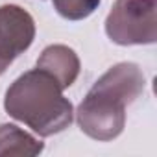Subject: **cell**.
Wrapping results in <instances>:
<instances>
[{
	"label": "cell",
	"instance_id": "4",
	"mask_svg": "<svg viewBox=\"0 0 157 157\" xmlns=\"http://www.w3.org/2000/svg\"><path fill=\"white\" fill-rule=\"evenodd\" d=\"M33 37L35 24L28 11L13 4L0 8V74L30 48Z\"/></svg>",
	"mask_w": 157,
	"mask_h": 157
},
{
	"label": "cell",
	"instance_id": "5",
	"mask_svg": "<svg viewBox=\"0 0 157 157\" xmlns=\"http://www.w3.org/2000/svg\"><path fill=\"white\" fill-rule=\"evenodd\" d=\"M37 67L52 74L63 87V91L70 87L80 74V59L76 52L63 44H52L44 48L41 57L37 59Z\"/></svg>",
	"mask_w": 157,
	"mask_h": 157
},
{
	"label": "cell",
	"instance_id": "7",
	"mask_svg": "<svg viewBox=\"0 0 157 157\" xmlns=\"http://www.w3.org/2000/svg\"><path fill=\"white\" fill-rule=\"evenodd\" d=\"M100 4V0H54L57 13L68 21H80L89 17Z\"/></svg>",
	"mask_w": 157,
	"mask_h": 157
},
{
	"label": "cell",
	"instance_id": "3",
	"mask_svg": "<svg viewBox=\"0 0 157 157\" xmlns=\"http://www.w3.org/2000/svg\"><path fill=\"white\" fill-rule=\"evenodd\" d=\"M105 32L118 44L155 41V0H117L105 21Z\"/></svg>",
	"mask_w": 157,
	"mask_h": 157
},
{
	"label": "cell",
	"instance_id": "6",
	"mask_svg": "<svg viewBox=\"0 0 157 157\" xmlns=\"http://www.w3.org/2000/svg\"><path fill=\"white\" fill-rule=\"evenodd\" d=\"M41 150L43 144L17 126H0V155H35Z\"/></svg>",
	"mask_w": 157,
	"mask_h": 157
},
{
	"label": "cell",
	"instance_id": "2",
	"mask_svg": "<svg viewBox=\"0 0 157 157\" xmlns=\"http://www.w3.org/2000/svg\"><path fill=\"white\" fill-rule=\"evenodd\" d=\"M6 111L41 137L63 131L72 122V104L52 74L33 68L13 82L6 93Z\"/></svg>",
	"mask_w": 157,
	"mask_h": 157
},
{
	"label": "cell",
	"instance_id": "1",
	"mask_svg": "<svg viewBox=\"0 0 157 157\" xmlns=\"http://www.w3.org/2000/svg\"><path fill=\"white\" fill-rule=\"evenodd\" d=\"M144 89V76L133 63L111 67L87 93L78 109L82 131L96 140H111L124 128V109Z\"/></svg>",
	"mask_w": 157,
	"mask_h": 157
}]
</instances>
